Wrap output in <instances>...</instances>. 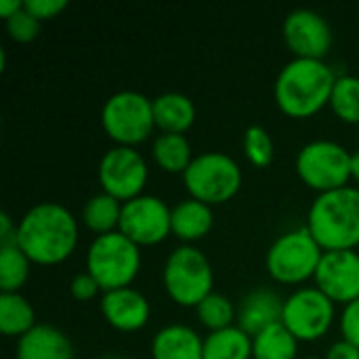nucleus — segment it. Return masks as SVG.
<instances>
[{
  "mask_svg": "<svg viewBox=\"0 0 359 359\" xmlns=\"http://www.w3.org/2000/svg\"><path fill=\"white\" fill-rule=\"evenodd\" d=\"M99 309L103 320L118 332H139L151 318L149 301L133 286L103 292Z\"/></svg>",
  "mask_w": 359,
  "mask_h": 359,
  "instance_id": "obj_15",
  "label": "nucleus"
},
{
  "mask_svg": "<svg viewBox=\"0 0 359 359\" xmlns=\"http://www.w3.org/2000/svg\"><path fill=\"white\" fill-rule=\"evenodd\" d=\"M316 288H320L334 305H349L359 299V252L332 250L324 252L316 271Z\"/></svg>",
  "mask_w": 359,
  "mask_h": 359,
  "instance_id": "obj_14",
  "label": "nucleus"
},
{
  "mask_svg": "<svg viewBox=\"0 0 359 359\" xmlns=\"http://www.w3.org/2000/svg\"><path fill=\"white\" fill-rule=\"evenodd\" d=\"M162 284L172 303L196 309L210 292H215V271L200 248L181 244L164 261Z\"/></svg>",
  "mask_w": 359,
  "mask_h": 359,
  "instance_id": "obj_4",
  "label": "nucleus"
},
{
  "mask_svg": "<svg viewBox=\"0 0 359 359\" xmlns=\"http://www.w3.org/2000/svg\"><path fill=\"white\" fill-rule=\"evenodd\" d=\"M351 179L359 183V149L351 154Z\"/></svg>",
  "mask_w": 359,
  "mask_h": 359,
  "instance_id": "obj_37",
  "label": "nucleus"
},
{
  "mask_svg": "<svg viewBox=\"0 0 359 359\" xmlns=\"http://www.w3.org/2000/svg\"><path fill=\"white\" fill-rule=\"evenodd\" d=\"M101 359H126V358H120V355H107V358H101Z\"/></svg>",
  "mask_w": 359,
  "mask_h": 359,
  "instance_id": "obj_38",
  "label": "nucleus"
},
{
  "mask_svg": "<svg viewBox=\"0 0 359 359\" xmlns=\"http://www.w3.org/2000/svg\"><path fill=\"white\" fill-rule=\"evenodd\" d=\"M252 359H299V341L280 322L252 337Z\"/></svg>",
  "mask_w": 359,
  "mask_h": 359,
  "instance_id": "obj_25",
  "label": "nucleus"
},
{
  "mask_svg": "<svg viewBox=\"0 0 359 359\" xmlns=\"http://www.w3.org/2000/svg\"><path fill=\"white\" fill-rule=\"evenodd\" d=\"M282 36L294 59L324 61L332 48V27L324 15L311 8H297L286 15Z\"/></svg>",
  "mask_w": 359,
  "mask_h": 359,
  "instance_id": "obj_13",
  "label": "nucleus"
},
{
  "mask_svg": "<svg viewBox=\"0 0 359 359\" xmlns=\"http://www.w3.org/2000/svg\"><path fill=\"white\" fill-rule=\"evenodd\" d=\"M21 6H23L21 0H0V17L6 21V19L13 17Z\"/></svg>",
  "mask_w": 359,
  "mask_h": 359,
  "instance_id": "obj_36",
  "label": "nucleus"
},
{
  "mask_svg": "<svg viewBox=\"0 0 359 359\" xmlns=\"http://www.w3.org/2000/svg\"><path fill=\"white\" fill-rule=\"evenodd\" d=\"M151 158L160 170L168 175H185L196 156L191 154V145L185 135L162 133L154 139Z\"/></svg>",
  "mask_w": 359,
  "mask_h": 359,
  "instance_id": "obj_22",
  "label": "nucleus"
},
{
  "mask_svg": "<svg viewBox=\"0 0 359 359\" xmlns=\"http://www.w3.org/2000/svg\"><path fill=\"white\" fill-rule=\"evenodd\" d=\"M303 359H322V358H313V355H309V358H303Z\"/></svg>",
  "mask_w": 359,
  "mask_h": 359,
  "instance_id": "obj_39",
  "label": "nucleus"
},
{
  "mask_svg": "<svg viewBox=\"0 0 359 359\" xmlns=\"http://www.w3.org/2000/svg\"><path fill=\"white\" fill-rule=\"evenodd\" d=\"M4 23H6V32H8L11 40L21 42V44L36 40L40 34V21L25 8V4L13 17H8Z\"/></svg>",
  "mask_w": 359,
  "mask_h": 359,
  "instance_id": "obj_30",
  "label": "nucleus"
},
{
  "mask_svg": "<svg viewBox=\"0 0 359 359\" xmlns=\"http://www.w3.org/2000/svg\"><path fill=\"white\" fill-rule=\"evenodd\" d=\"M324 250L309 229L297 227L273 240L265 255V269L273 282L299 286L316 278Z\"/></svg>",
  "mask_w": 359,
  "mask_h": 359,
  "instance_id": "obj_5",
  "label": "nucleus"
},
{
  "mask_svg": "<svg viewBox=\"0 0 359 359\" xmlns=\"http://www.w3.org/2000/svg\"><path fill=\"white\" fill-rule=\"evenodd\" d=\"M215 225L212 206L187 198L172 206V236L181 244L194 246L196 242L204 240Z\"/></svg>",
  "mask_w": 359,
  "mask_h": 359,
  "instance_id": "obj_19",
  "label": "nucleus"
},
{
  "mask_svg": "<svg viewBox=\"0 0 359 359\" xmlns=\"http://www.w3.org/2000/svg\"><path fill=\"white\" fill-rule=\"evenodd\" d=\"M204 359H252V337L231 326L204 337Z\"/></svg>",
  "mask_w": 359,
  "mask_h": 359,
  "instance_id": "obj_24",
  "label": "nucleus"
},
{
  "mask_svg": "<svg viewBox=\"0 0 359 359\" xmlns=\"http://www.w3.org/2000/svg\"><path fill=\"white\" fill-rule=\"evenodd\" d=\"M337 305L316 286H301L284 299L282 324L299 343H316L334 324Z\"/></svg>",
  "mask_w": 359,
  "mask_h": 359,
  "instance_id": "obj_10",
  "label": "nucleus"
},
{
  "mask_svg": "<svg viewBox=\"0 0 359 359\" xmlns=\"http://www.w3.org/2000/svg\"><path fill=\"white\" fill-rule=\"evenodd\" d=\"M69 292L76 301L80 303H88L93 299H97L99 294H103L99 282L88 273V271H80L72 278V284H69Z\"/></svg>",
  "mask_w": 359,
  "mask_h": 359,
  "instance_id": "obj_31",
  "label": "nucleus"
},
{
  "mask_svg": "<svg viewBox=\"0 0 359 359\" xmlns=\"http://www.w3.org/2000/svg\"><path fill=\"white\" fill-rule=\"evenodd\" d=\"M15 238H17V223H13V219L6 212H2L0 215V246L15 244Z\"/></svg>",
  "mask_w": 359,
  "mask_h": 359,
  "instance_id": "obj_35",
  "label": "nucleus"
},
{
  "mask_svg": "<svg viewBox=\"0 0 359 359\" xmlns=\"http://www.w3.org/2000/svg\"><path fill=\"white\" fill-rule=\"evenodd\" d=\"M154 359H204V339L185 324H170L151 339Z\"/></svg>",
  "mask_w": 359,
  "mask_h": 359,
  "instance_id": "obj_18",
  "label": "nucleus"
},
{
  "mask_svg": "<svg viewBox=\"0 0 359 359\" xmlns=\"http://www.w3.org/2000/svg\"><path fill=\"white\" fill-rule=\"evenodd\" d=\"M78 233V219L72 210L59 202H40L19 219L15 244L34 265L50 267L74 255Z\"/></svg>",
  "mask_w": 359,
  "mask_h": 359,
  "instance_id": "obj_1",
  "label": "nucleus"
},
{
  "mask_svg": "<svg viewBox=\"0 0 359 359\" xmlns=\"http://www.w3.org/2000/svg\"><path fill=\"white\" fill-rule=\"evenodd\" d=\"M120 233L141 246H158L172 236V208L158 196H139L122 204Z\"/></svg>",
  "mask_w": 359,
  "mask_h": 359,
  "instance_id": "obj_12",
  "label": "nucleus"
},
{
  "mask_svg": "<svg viewBox=\"0 0 359 359\" xmlns=\"http://www.w3.org/2000/svg\"><path fill=\"white\" fill-rule=\"evenodd\" d=\"M242 168L225 151H202L194 158L183 175L189 198L208 206H219L238 196L242 189Z\"/></svg>",
  "mask_w": 359,
  "mask_h": 359,
  "instance_id": "obj_8",
  "label": "nucleus"
},
{
  "mask_svg": "<svg viewBox=\"0 0 359 359\" xmlns=\"http://www.w3.org/2000/svg\"><path fill=\"white\" fill-rule=\"evenodd\" d=\"M36 326V311L21 292H0V330L4 337L21 339Z\"/></svg>",
  "mask_w": 359,
  "mask_h": 359,
  "instance_id": "obj_23",
  "label": "nucleus"
},
{
  "mask_svg": "<svg viewBox=\"0 0 359 359\" xmlns=\"http://www.w3.org/2000/svg\"><path fill=\"white\" fill-rule=\"evenodd\" d=\"M196 105L194 101L177 90L162 93L154 97V118L156 128L168 135H185L196 122Z\"/></svg>",
  "mask_w": 359,
  "mask_h": 359,
  "instance_id": "obj_20",
  "label": "nucleus"
},
{
  "mask_svg": "<svg viewBox=\"0 0 359 359\" xmlns=\"http://www.w3.org/2000/svg\"><path fill=\"white\" fill-rule=\"evenodd\" d=\"M74 345L69 337L48 324H38L17 341L15 359H74Z\"/></svg>",
  "mask_w": 359,
  "mask_h": 359,
  "instance_id": "obj_17",
  "label": "nucleus"
},
{
  "mask_svg": "<svg viewBox=\"0 0 359 359\" xmlns=\"http://www.w3.org/2000/svg\"><path fill=\"white\" fill-rule=\"evenodd\" d=\"M305 227L324 252L355 250L359 246V187L347 185L316 196Z\"/></svg>",
  "mask_w": 359,
  "mask_h": 359,
  "instance_id": "obj_3",
  "label": "nucleus"
},
{
  "mask_svg": "<svg viewBox=\"0 0 359 359\" xmlns=\"http://www.w3.org/2000/svg\"><path fill=\"white\" fill-rule=\"evenodd\" d=\"M242 149H244L246 160L255 168L271 166L273 156H276V145H273V139H271L269 130L259 126V124H252V126L246 128L244 141H242Z\"/></svg>",
  "mask_w": 359,
  "mask_h": 359,
  "instance_id": "obj_29",
  "label": "nucleus"
},
{
  "mask_svg": "<svg viewBox=\"0 0 359 359\" xmlns=\"http://www.w3.org/2000/svg\"><path fill=\"white\" fill-rule=\"evenodd\" d=\"M337 78L339 76L326 61L292 59L276 78V105L288 118L307 120L330 105Z\"/></svg>",
  "mask_w": 359,
  "mask_h": 359,
  "instance_id": "obj_2",
  "label": "nucleus"
},
{
  "mask_svg": "<svg viewBox=\"0 0 359 359\" xmlns=\"http://www.w3.org/2000/svg\"><path fill=\"white\" fill-rule=\"evenodd\" d=\"M332 114L345 122V124H358L359 126V78L345 74L339 76L332 88L330 105Z\"/></svg>",
  "mask_w": 359,
  "mask_h": 359,
  "instance_id": "obj_28",
  "label": "nucleus"
},
{
  "mask_svg": "<svg viewBox=\"0 0 359 359\" xmlns=\"http://www.w3.org/2000/svg\"><path fill=\"white\" fill-rule=\"evenodd\" d=\"M23 4H25V8H27L40 23L59 17V15L67 8V2H65V0H25Z\"/></svg>",
  "mask_w": 359,
  "mask_h": 359,
  "instance_id": "obj_33",
  "label": "nucleus"
},
{
  "mask_svg": "<svg viewBox=\"0 0 359 359\" xmlns=\"http://www.w3.org/2000/svg\"><path fill=\"white\" fill-rule=\"evenodd\" d=\"M80 219L88 231L97 236L114 233L120 229V219H122V202L116 200L114 196L99 191L90 196L80 212Z\"/></svg>",
  "mask_w": 359,
  "mask_h": 359,
  "instance_id": "obj_21",
  "label": "nucleus"
},
{
  "mask_svg": "<svg viewBox=\"0 0 359 359\" xmlns=\"http://www.w3.org/2000/svg\"><path fill=\"white\" fill-rule=\"evenodd\" d=\"M299 179L318 196L341 187L351 181V151L330 139H316L303 145L294 160Z\"/></svg>",
  "mask_w": 359,
  "mask_h": 359,
  "instance_id": "obj_9",
  "label": "nucleus"
},
{
  "mask_svg": "<svg viewBox=\"0 0 359 359\" xmlns=\"http://www.w3.org/2000/svg\"><path fill=\"white\" fill-rule=\"evenodd\" d=\"M101 126L120 147H137L156 130L154 99L139 90H118L101 107Z\"/></svg>",
  "mask_w": 359,
  "mask_h": 359,
  "instance_id": "obj_7",
  "label": "nucleus"
},
{
  "mask_svg": "<svg viewBox=\"0 0 359 359\" xmlns=\"http://www.w3.org/2000/svg\"><path fill=\"white\" fill-rule=\"evenodd\" d=\"M86 271L103 292L128 288L141 271V248L120 231L97 236L86 250Z\"/></svg>",
  "mask_w": 359,
  "mask_h": 359,
  "instance_id": "obj_6",
  "label": "nucleus"
},
{
  "mask_svg": "<svg viewBox=\"0 0 359 359\" xmlns=\"http://www.w3.org/2000/svg\"><path fill=\"white\" fill-rule=\"evenodd\" d=\"M97 179L101 191L114 196L124 204L143 196V189L149 179V168L137 147L114 145L101 156Z\"/></svg>",
  "mask_w": 359,
  "mask_h": 359,
  "instance_id": "obj_11",
  "label": "nucleus"
},
{
  "mask_svg": "<svg viewBox=\"0 0 359 359\" xmlns=\"http://www.w3.org/2000/svg\"><path fill=\"white\" fill-rule=\"evenodd\" d=\"M324 359H359V347H355L353 343H349L345 339H341L334 345H330Z\"/></svg>",
  "mask_w": 359,
  "mask_h": 359,
  "instance_id": "obj_34",
  "label": "nucleus"
},
{
  "mask_svg": "<svg viewBox=\"0 0 359 359\" xmlns=\"http://www.w3.org/2000/svg\"><path fill=\"white\" fill-rule=\"evenodd\" d=\"M32 261L17 244L0 246V290L19 292L29 278Z\"/></svg>",
  "mask_w": 359,
  "mask_h": 359,
  "instance_id": "obj_26",
  "label": "nucleus"
},
{
  "mask_svg": "<svg viewBox=\"0 0 359 359\" xmlns=\"http://www.w3.org/2000/svg\"><path fill=\"white\" fill-rule=\"evenodd\" d=\"M284 311V299L269 288H257L248 292L238 307V326L255 337L265 328L280 324Z\"/></svg>",
  "mask_w": 359,
  "mask_h": 359,
  "instance_id": "obj_16",
  "label": "nucleus"
},
{
  "mask_svg": "<svg viewBox=\"0 0 359 359\" xmlns=\"http://www.w3.org/2000/svg\"><path fill=\"white\" fill-rule=\"evenodd\" d=\"M339 326H341L343 339L353 343L355 347H359V299H355L353 303L343 307Z\"/></svg>",
  "mask_w": 359,
  "mask_h": 359,
  "instance_id": "obj_32",
  "label": "nucleus"
},
{
  "mask_svg": "<svg viewBox=\"0 0 359 359\" xmlns=\"http://www.w3.org/2000/svg\"><path fill=\"white\" fill-rule=\"evenodd\" d=\"M198 322L208 330V332H219L231 326H238V311L236 305L231 303L229 297L221 292H210L198 307H196Z\"/></svg>",
  "mask_w": 359,
  "mask_h": 359,
  "instance_id": "obj_27",
  "label": "nucleus"
}]
</instances>
